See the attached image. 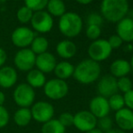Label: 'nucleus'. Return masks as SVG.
Wrapping results in <instances>:
<instances>
[{
	"label": "nucleus",
	"mask_w": 133,
	"mask_h": 133,
	"mask_svg": "<svg viewBox=\"0 0 133 133\" xmlns=\"http://www.w3.org/2000/svg\"><path fill=\"white\" fill-rule=\"evenodd\" d=\"M101 65L91 59H85L74 67V78L81 84H91L99 80L101 75Z\"/></svg>",
	"instance_id": "f257e3e1"
},
{
	"label": "nucleus",
	"mask_w": 133,
	"mask_h": 133,
	"mask_svg": "<svg viewBox=\"0 0 133 133\" xmlns=\"http://www.w3.org/2000/svg\"><path fill=\"white\" fill-rule=\"evenodd\" d=\"M101 11L107 21L118 23L123 19L128 13V0H102Z\"/></svg>",
	"instance_id": "f03ea898"
},
{
	"label": "nucleus",
	"mask_w": 133,
	"mask_h": 133,
	"mask_svg": "<svg viewBox=\"0 0 133 133\" xmlns=\"http://www.w3.org/2000/svg\"><path fill=\"white\" fill-rule=\"evenodd\" d=\"M59 29L67 37H75L82 29V20L79 15L74 12H67L59 20Z\"/></svg>",
	"instance_id": "7ed1b4c3"
},
{
	"label": "nucleus",
	"mask_w": 133,
	"mask_h": 133,
	"mask_svg": "<svg viewBox=\"0 0 133 133\" xmlns=\"http://www.w3.org/2000/svg\"><path fill=\"white\" fill-rule=\"evenodd\" d=\"M13 100L19 108H30L35 101V89L25 83H20L13 91Z\"/></svg>",
	"instance_id": "20e7f679"
},
{
	"label": "nucleus",
	"mask_w": 133,
	"mask_h": 133,
	"mask_svg": "<svg viewBox=\"0 0 133 133\" xmlns=\"http://www.w3.org/2000/svg\"><path fill=\"white\" fill-rule=\"evenodd\" d=\"M44 92L50 100L59 101L66 97L68 94L69 86L65 81L54 78L46 81L44 86Z\"/></svg>",
	"instance_id": "39448f33"
},
{
	"label": "nucleus",
	"mask_w": 133,
	"mask_h": 133,
	"mask_svg": "<svg viewBox=\"0 0 133 133\" xmlns=\"http://www.w3.org/2000/svg\"><path fill=\"white\" fill-rule=\"evenodd\" d=\"M32 114V119L39 123H44L54 119V108L50 102L45 101L36 102L30 108Z\"/></svg>",
	"instance_id": "423d86ee"
},
{
	"label": "nucleus",
	"mask_w": 133,
	"mask_h": 133,
	"mask_svg": "<svg viewBox=\"0 0 133 133\" xmlns=\"http://www.w3.org/2000/svg\"><path fill=\"white\" fill-rule=\"evenodd\" d=\"M112 49L109 44L108 40L104 39H97L93 41L88 48V54L90 56V59L97 63L102 62L109 58Z\"/></svg>",
	"instance_id": "0eeeda50"
},
{
	"label": "nucleus",
	"mask_w": 133,
	"mask_h": 133,
	"mask_svg": "<svg viewBox=\"0 0 133 133\" xmlns=\"http://www.w3.org/2000/svg\"><path fill=\"white\" fill-rule=\"evenodd\" d=\"M36 55L31 49L23 48L16 54L14 58V63L18 70L22 72H29L35 66Z\"/></svg>",
	"instance_id": "6e6552de"
},
{
	"label": "nucleus",
	"mask_w": 133,
	"mask_h": 133,
	"mask_svg": "<svg viewBox=\"0 0 133 133\" xmlns=\"http://www.w3.org/2000/svg\"><path fill=\"white\" fill-rule=\"evenodd\" d=\"M98 119L89 110H80L74 115V126L82 132H87L97 127Z\"/></svg>",
	"instance_id": "1a4fd4ad"
},
{
	"label": "nucleus",
	"mask_w": 133,
	"mask_h": 133,
	"mask_svg": "<svg viewBox=\"0 0 133 133\" xmlns=\"http://www.w3.org/2000/svg\"><path fill=\"white\" fill-rule=\"evenodd\" d=\"M31 24L35 31L39 33H48L53 28L54 19L48 12L37 11L33 15Z\"/></svg>",
	"instance_id": "9d476101"
},
{
	"label": "nucleus",
	"mask_w": 133,
	"mask_h": 133,
	"mask_svg": "<svg viewBox=\"0 0 133 133\" xmlns=\"http://www.w3.org/2000/svg\"><path fill=\"white\" fill-rule=\"evenodd\" d=\"M35 35L30 28L22 26L18 27L12 33L11 40L16 46L20 48H26L31 45Z\"/></svg>",
	"instance_id": "9b49d317"
},
{
	"label": "nucleus",
	"mask_w": 133,
	"mask_h": 133,
	"mask_svg": "<svg viewBox=\"0 0 133 133\" xmlns=\"http://www.w3.org/2000/svg\"><path fill=\"white\" fill-rule=\"evenodd\" d=\"M117 79L110 74L104 75L99 80L97 83V92L100 96L108 99L118 92Z\"/></svg>",
	"instance_id": "f8f14e48"
},
{
	"label": "nucleus",
	"mask_w": 133,
	"mask_h": 133,
	"mask_svg": "<svg viewBox=\"0 0 133 133\" xmlns=\"http://www.w3.org/2000/svg\"><path fill=\"white\" fill-rule=\"evenodd\" d=\"M89 111L97 119L109 116L110 109L109 106L108 99L100 95L92 98L89 103Z\"/></svg>",
	"instance_id": "ddd939ff"
},
{
	"label": "nucleus",
	"mask_w": 133,
	"mask_h": 133,
	"mask_svg": "<svg viewBox=\"0 0 133 133\" xmlns=\"http://www.w3.org/2000/svg\"><path fill=\"white\" fill-rule=\"evenodd\" d=\"M114 121L118 126V129L123 131H130L133 130V110H130L127 108L115 112Z\"/></svg>",
	"instance_id": "4468645a"
},
{
	"label": "nucleus",
	"mask_w": 133,
	"mask_h": 133,
	"mask_svg": "<svg viewBox=\"0 0 133 133\" xmlns=\"http://www.w3.org/2000/svg\"><path fill=\"white\" fill-rule=\"evenodd\" d=\"M56 64L57 63L54 55L48 52L38 54L35 58V66L37 70L42 72L43 74H49L54 72Z\"/></svg>",
	"instance_id": "2eb2a0df"
},
{
	"label": "nucleus",
	"mask_w": 133,
	"mask_h": 133,
	"mask_svg": "<svg viewBox=\"0 0 133 133\" xmlns=\"http://www.w3.org/2000/svg\"><path fill=\"white\" fill-rule=\"evenodd\" d=\"M17 72L14 67L3 66L0 68V87L4 89L12 88L17 82Z\"/></svg>",
	"instance_id": "dca6fc26"
},
{
	"label": "nucleus",
	"mask_w": 133,
	"mask_h": 133,
	"mask_svg": "<svg viewBox=\"0 0 133 133\" xmlns=\"http://www.w3.org/2000/svg\"><path fill=\"white\" fill-rule=\"evenodd\" d=\"M117 35L123 42L133 41V19L124 17L117 25Z\"/></svg>",
	"instance_id": "f3484780"
},
{
	"label": "nucleus",
	"mask_w": 133,
	"mask_h": 133,
	"mask_svg": "<svg viewBox=\"0 0 133 133\" xmlns=\"http://www.w3.org/2000/svg\"><path fill=\"white\" fill-rule=\"evenodd\" d=\"M110 75L115 77L116 79H119L121 77L127 76L131 71L130 62L124 59H117L110 64Z\"/></svg>",
	"instance_id": "a211bd4d"
},
{
	"label": "nucleus",
	"mask_w": 133,
	"mask_h": 133,
	"mask_svg": "<svg viewBox=\"0 0 133 133\" xmlns=\"http://www.w3.org/2000/svg\"><path fill=\"white\" fill-rule=\"evenodd\" d=\"M56 52L60 57L63 59H70L75 55L77 48L75 44L70 40H63L56 46Z\"/></svg>",
	"instance_id": "6ab92c4d"
},
{
	"label": "nucleus",
	"mask_w": 133,
	"mask_h": 133,
	"mask_svg": "<svg viewBox=\"0 0 133 133\" xmlns=\"http://www.w3.org/2000/svg\"><path fill=\"white\" fill-rule=\"evenodd\" d=\"M46 82V77L44 74L40 72L37 69H32L27 72L26 75V83L31 86L33 89L42 88Z\"/></svg>",
	"instance_id": "aec40b11"
},
{
	"label": "nucleus",
	"mask_w": 133,
	"mask_h": 133,
	"mask_svg": "<svg viewBox=\"0 0 133 133\" xmlns=\"http://www.w3.org/2000/svg\"><path fill=\"white\" fill-rule=\"evenodd\" d=\"M54 72L57 79L65 81L74 75V66L69 62L63 61L56 64Z\"/></svg>",
	"instance_id": "412c9836"
},
{
	"label": "nucleus",
	"mask_w": 133,
	"mask_h": 133,
	"mask_svg": "<svg viewBox=\"0 0 133 133\" xmlns=\"http://www.w3.org/2000/svg\"><path fill=\"white\" fill-rule=\"evenodd\" d=\"M14 121L18 127H26L31 122L32 114L30 108H19L14 113Z\"/></svg>",
	"instance_id": "4be33fe9"
},
{
	"label": "nucleus",
	"mask_w": 133,
	"mask_h": 133,
	"mask_svg": "<svg viewBox=\"0 0 133 133\" xmlns=\"http://www.w3.org/2000/svg\"><path fill=\"white\" fill-rule=\"evenodd\" d=\"M66 129L59 122L57 119H52L44 123L41 128V133H65Z\"/></svg>",
	"instance_id": "5701e85b"
},
{
	"label": "nucleus",
	"mask_w": 133,
	"mask_h": 133,
	"mask_svg": "<svg viewBox=\"0 0 133 133\" xmlns=\"http://www.w3.org/2000/svg\"><path fill=\"white\" fill-rule=\"evenodd\" d=\"M48 13L51 16H60L65 14V5L63 0H49L47 3Z\"/></svg>",
	"instance_id": "b1692460"
},
{
	"label": "nucleus",
	"mask_w": 133,
	"mask_h": 133,
	"mask_svg": "<svg viewBox=\"0 0 133 133\" xmlns=\"http://www.w3.org/2000/svg\"><path fill=\"white\" fill-rule=\"evenodd\" d=\"M48 41L45 37L43 36H37L35 37L31 44V50L35 55L44 54L47 51L48 49Z\"/></svg>",
	"instance_id": "393cba45"
},
{
	"label": "nucleus",
	"mask_w": 133,
	"mask_h": 133,
	"mask_svg": "<svg viewBox=\"0 0 133 133\" xmlns=\"http://www.w3.org/2000/svg\"><path fill=\"white\" fill-rule=\"evenodd\" d=\"M108 102L110 110H114L115 112L125 108L123 95H121V93L117 92L112 95V96H110V98H108Z\"/></svg>",
	"instance_id": "a878e982"
},
{
	"label": "nucleus",
	"mask_w": 133,
	"mask_h": 133,
	"mask_svg": "<svg viewBox=\"0 0 133 133\" xmlns=\"http://www.w3.org/2000/svg\"><path fill=\"white\" fill-rule=\"evenodd\" d=\"M117 87L118 91H119L121 92L126 93L133 89V82L128 76L121 77L117 79Z\"/></svg>",
	"instance_id": "bb28decb"
},
{
	"label": "nucleus",
	"mask_w": 133,
	"mask_h": 133,
	"mask_svg": "<svg viewBox=\"0 0 133 133\" xmlns=\"http://www.w3.org/2000/svg\"><path fill=\"white\" fill-rule=\"evenodd\" d=\"M49 0H25V6L31 9L32 11H43L44 7H46Z\"/></svg>",
	"instance_id": "cd10ccee"
},
{
	"label": "nucleus",
	"mask_w": 133,
	"mask_h": 133,
	"mask_svg": "<svg viewBox=\"0 0 133 133\" xmlns=\"http://www.w3.org/2000/svg\"><path fill=\"white\" fill-rule=\"evenodd\" d=\"M33 15H34L33 11L25 5V6H22L18 9L16 16H17V19L19 20V22L25 24L28 23L29 21H31L32 17H33Z\"/></svg>",
	"instance_id": "c85d7f7f"
},
{
	"label": "nucleus",
	"mask_w": 133,
	"mask_h": 133,
	"mask_svg": "<svg viewBox=\"0 0 133 133\" xmlns=\"http://www.w3.org/2000/svg\"><path fill=\"white\" fill-rule=\"evenodd\" d=\"M112 125H113V121L110 116H106V117L101 118L97 121V126L100 130H102L103 133H107L112 130Z\"/></svg>",
	"instance_id": "c756f323"
},
{
	"label": "nucleus",
	"mask_w": 133,
	"mask_h": 133,
	"mask_svg": "<svg viewBox=\"0 0 133 133\" xmlns=\"http://www.w3.org/2000/svg\"><path fill=\"white\" fill-rule=\"evenodd\" d=\"M57 119L65 129L74 126V115L70 112H63Z\"/></svg>",
	"instance_id": "7c9ffc66"
},
{
	"label": "nucleus",
	"mask_w": 133,
	"mask_h": 133,
	"mask_svg": "<svg viewBox=\"0 0 133 133\" xmlns=\"http://www.w3.org/2000/svg\"><path fill=\"white\" fill-rule=\"evenodd\" d=\"M101 27L97 26V25H88L87 29H86V35L89 39L91 40H97L99 39L101 35Z\"/></svg>",
	"instance_id": "2f4dec72"
},
{
	"label": "nucleus",
	"mask_w": 133,
	"mask_h": 133,
	"mask_svg": "<svg viewBox=\"0 0 133 133\" xmlns=\"http://www.w3.org/2000/svg\"><path fill=\"white\" fill-rule=\"evenodd\" d=\"M10 115L8 110L4 106H0V129H3L8 125Z\"/></svg>",
	"instance_id": "473e14b6"
},
{
	"label": "nucleus",
	"mask_w": 133,
	"mask_h": 133,
	"mask_svg": "<svg viewBox=\"0 0 133 133\" xmlns=\"http://www.w3.org/2000/svg\"><path fill=\"white\" fill-rule=\"evenodd\" d=\"M88 25H97L100 26L102 24V17L98 14H91L87 18Z\"/></svg>",
	"instance_id": "72a5a7b5"
},
{
	"label": "nucleus",
	"mask_w": 133,
	"mask_h": 133,
	"mask_svg": "<svg viewBox=\"0 0 133 133\" xmlns=\"http://www.w3.org/2000/svg\"><path fill=\"white\" fill-rule=\"evenodd\" d=\"M123 99H124V103L126 108L130 110H133V89L131 91L124 93Z\"/></svg>",
	"instance_id": "f704fd0d"
},
{
	"label": "nucleus",
	"mask_w": 133,
	"mask_h": 133,
	"mask_svg": "<svg viewBox=\"0 0 133 133\" xmlns=\"http://www.w3.org/2000/svg\"><path fill=\"white\" fill-rule=\"evenodd\" d=\"M108 43L110 45V47H111V49H117V48L121 47L123 41L116 35H111V36L109 38Z\"/></svg>",
	"instance_id": "c9c22d12"
},
{
	"label": "nucleus",
	"mask_w": 133,
	"mask_h": 133,
	"mask_svg": "<svg viewBox=\"0 0 133 133\" xmlns=\"http://www.w3.org/2000/svg\"><path fill=\"white\" fill-rule=\"evenodd\" d=\"M6 53L4 49L0 48V67H3V65L5 64V61H6Z\"/></svg>",
	"instance_id": "e433bc0d"
},
{
	"label": "nucleus",
	"mask_w": 133,
	"mask_h": 133,
	"mask_svg": "<svg viewBox=\"0 0 133 133\" xmlns=\"http://www.w3.org/2000/svg\"><path fill=\"white\" fill-rule=\"evenodd\" d=\"M5 102V95L2 91H0V106H4Z\"/></svg>",
	"instance_id": "4c0bfd02"
},
{
	"label": "nucleus",
	"mask_w": 133,
	"mask_h": 133,
	"mask_svg": "<svg viewBox=\"0 0 133 133\" xmlns=\"http://www.w3.org/2000/svg\"><path fill=\"white\" fill-rule=\"evenodd\" d=\"M107 133H126V132L119 130V129H112V130H110V131H108Z\"/></svg>",
	"instance_id": "58836bf2"
},
{
	"label": "nucleus",
	"mask_w": 133,
	"mask_h": 133,
	"mask_svg": "<svg viewBox=\"0 0 133 133\" xmlns=\"http://www.w3.org/2000/svg\"><path fill=\"white\" fill-rule=\"evenodd\" d=\"M78 3L82 4V5H87V4H90L92 0H76Z\"/></svg>",
	"instance_id": "ea45409f"
},
{
	"label": "nucleus",
	"mask_w": 133,
	"mask_h": 133,
	"mask_svg": "<svg viewBox=\"0 0 133 133\" xmlns=\"http://www.w3.org/2000/svg\"><path fill=\"white\" fill-rule=\"evenodd\" d=\"M85 133H103L102 131V130H100L98 128H95V129H93V130H89V131H87V132H85Z\"/></svg>",
	"instance_id": "a19ab883"
},
{
	"label": "nucleus",
	"mask_w": 133,
	"mask_h": 133,
	"mask_svg": "<svg viewBox=\"0 0 133 133\" xmlns=\"http://www.w3.org/2000/svg\"><path fill=\"white\" fill-rule=\"evenodd\" d=\"M130 64L131 69H133V55L131 56V60H130Z\"/></svg>",
	"instance_id": "79ce46f5"
},
{
	"label": "nucleus",
	"mask_w": 133,
	"mask_h": 133,
	"mask_svg": "<svg viewBox=\"0 0 133 133\" xmlns=\"http://www.w3.org/2000/svg\"><path fill=\"white\" fill-rule=\"evenodd\" d=\"M128 48H129V50H132V45H131V44H129V45H128Z\"/></svg>",
	"instance_id": "37998d69"
}]
</instances>
